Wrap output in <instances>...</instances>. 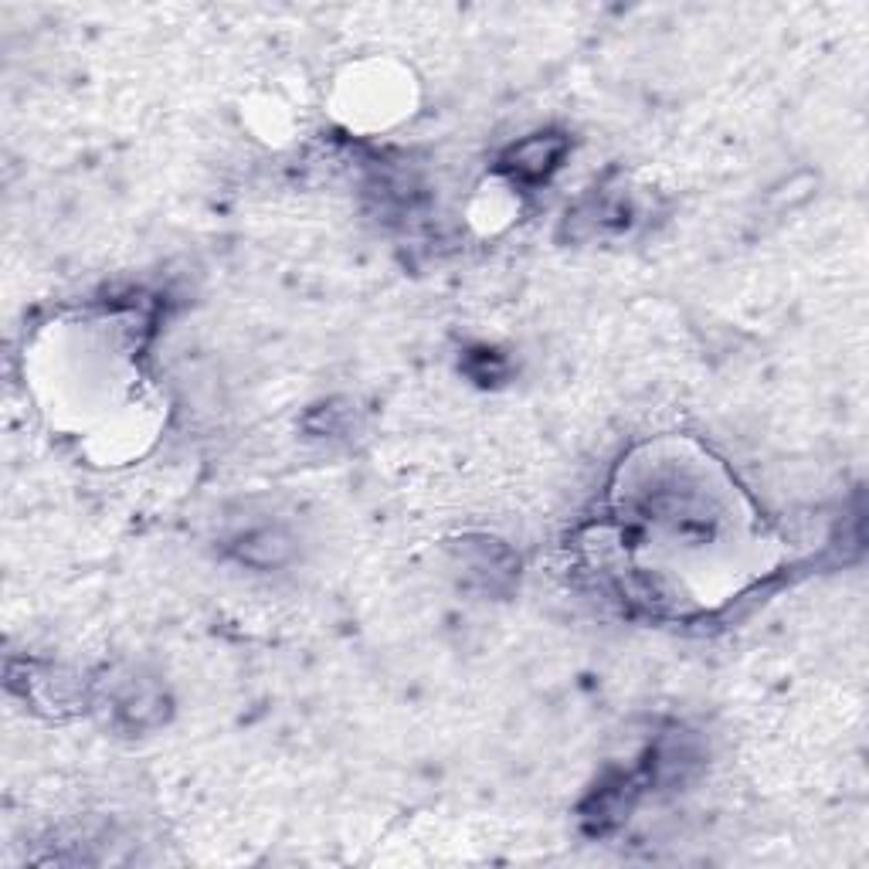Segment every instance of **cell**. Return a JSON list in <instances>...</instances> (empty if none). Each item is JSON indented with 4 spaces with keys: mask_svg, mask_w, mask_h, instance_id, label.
<instances>
[{
    "mask_svg": "<svg viewBox=\"0 0 869 869\" xmlns=\"http://www.w3.org/2000/svg\"><path fill=\"white\" fill-rule=\"evenodd\" d=\"M557 153H561V143L550 140V136L547 140L544 136H537V140L520 143V150L513 153V160H516V170H520V174H540V170L550 167V160H554Z\"/></svg>",
    "mask_w": 869,
    "mask_h": 869,
    "instance_id": "6da1fadb",
    "label": "cell"
}]
</instances>
